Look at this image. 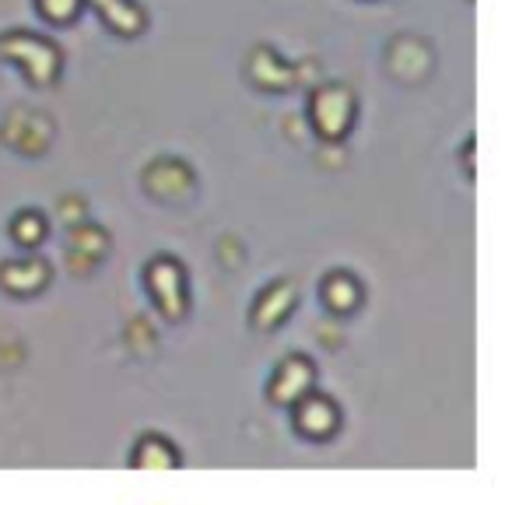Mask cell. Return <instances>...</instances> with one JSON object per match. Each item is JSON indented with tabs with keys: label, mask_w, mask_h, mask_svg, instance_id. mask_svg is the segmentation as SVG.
Returning a JSON list of instances; mask_svg holds the SVG:
<instances>
[{
	"label": "cell",
	"mask_w": 512,
	"mask_h": 505,
	"mask_svg": "<svg viewBox=\"0 0 512 505\" xmlns=\"http://www.w3.org/2000/svg\"><path fill=\"white\" fill-rule=\"evenodd\" d=\"M334 421H337V411L323 397H309L299 411V425H302V432H309V435H327L330 428H334Z\"/></svg>",
	"instance_id": "1"
}]
</instances>
